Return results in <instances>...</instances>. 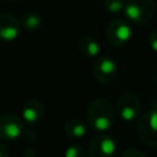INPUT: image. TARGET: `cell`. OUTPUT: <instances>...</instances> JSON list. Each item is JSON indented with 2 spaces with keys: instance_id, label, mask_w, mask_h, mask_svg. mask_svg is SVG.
<instances>
[{
  "instance_id": "7",
  "label": "cell",
  "mask_w": 157,
  "mask_h": 157,
  "mask_svg": "<svg viewBox=\"0 0 157 157\" xmlns=\"http://www.w3.org/2000/svg\"><path fill=\"white\" fill-rule=\"evenodd\" d=\"M23 130V120L18 115L12 113H5L0 115V140H16L22 135Z\"/></svg>"
},
{
  "instance_id": "14",
  "label": "cell",
  "mask_w": 157,
  "mask_h": 157,
  "mask_svg": "<svg viewBox=\"0 0 157 157\" xmlns=\"http://www.w3.org/2000/svg\"><path fill=\"white\" fill-rule=\"evenodd\" d=\"M125 4V0H103L104 9L110 13H119L124 11Z\"/></svg>"
},
{
  "instance_id": "6",
  "label": "cell",
  "mask_w": 157,
  "mask_h": 157,
  "mask_svg": "<svg viewBox=\"0 0 157 157\" xmlns=\"http://www.w3.org/2000/svg\"><path fill=\"white\" fill-rule=\"evenodd\" d=\"M92 72L94 78L103 83V85H109L115 81L118 76V66L117 63L109 58V56H98L92 66Z\"/></svg>"
},
{
  "instance_id": "16",
  "label": "cell",
  "mask_w": 157,
  "mask_h": 157,
  "mask_svg": "<svg viewBox=\"0 0 157 157\" xmlns=\"http://www.w3.org/2000/svg\"><path fill=\"white\" fill-rule=\"evenodd\" d=\"M120 157H147V156L137 148H126V150H124V152L121 153Z\"/></svg>"
},
{
  "instance_id": "4",
  "label": "cell",
  "mask_w": 157,
  "mask_h": 157,
  "mask_svg": "<svg viewBox=\"0 0 157 157\" xmlns=\"http://www.w3.org/2000/svg\"><path fill=\"white\" fill-rule=\"evenodd\" d=\"M115 112L117 115L125 123L135 121L140 118L141 114V102L139 97L134 93L125 92L121 93L115 103Z\"/></svg>"
},
{
  "instance_id": "1",
  "label": "cell",
  "mask_w": 157,
  "mask_h": 157,
  "mask_svg": "<svg viewBox=\"0 0 157 157\" xmlns=\"http://www.w3.org/2000/svg\"><path fill=\"white\" fill-rule=\"evenodd\" d=\"M117 119V112L113 104L104 98L94 99L87 110L88 126L97 132H107L112 129Z\"/></svg>"
},
{
  "instance_id": "13",
  "label": "cell",
  "mask_w": 157,
  "mask_h": 157,
  "mask_svg": "<svg viewBox=\"0 0 157 157\" xmlns=\"http://www.w3.org/2000/svg\"><path fill=\"white\" fill-rule=\"evenodd\" d=\"M42 22H43V20H42L40 13H38L36 11H27L20 18L21 28H25L27 31H34V29L39 28L42 26Z\"/></svg>"
},
{
  "instance_id": "9",
  "label": "cell",
  "mask_w": 157,
  "mask_h": 157,
  "mask_svg": "<svg viewBox=\"0 0 157 157\" xmlns=\"http://www.w3.org/2000/svg\"><path fill=\"white\" fill-rule=\"evenodd\" d=\"M20 21L9 12H0V40L11 42L20 34Z\"/></svg>"
},
{
  "instance_id": "10",
  "label": "cell",
  "mask_w": 157,
  "mask_h": 157,
  "mask_svg": "<svg viewBox=\"0 0 157 157\" xmlns=\"http://www.w3.org/2000/svg\"><path fill=\"white\" fill-rule=\"evenodd\" d=\"M22 120L27 124H38L44 115V107L37 99H29L22 108Z\"/></svg>"
},
{
  "instance_id": "8",
  "label": "cell",
  "mask_w": 157,
  "mask_h": 157,
  "mask_svg": "<svg viewBox=\"0 0 157 157\" xmlns=\"http://www.w3.org/2000/svg\"><path fill=\"white\" fill-rule=\"evenodd\" d=\"M117 151V142L113 136L101 132L94 136L88 145L90 157H113Z\"/></svg>"
},
{
  "instance_id": "15",
  "label": "cell",
  "mask_w": 157,
  "mask_h": 157,
  "mask_svg": "<svg viewBox=\"0 0 157 157\" xmlns=\"http://www.w3.org/2000/svg\"><path fill=\"white\" fill-rule=\"evenodd\" d=\"M87 152L83 148V146L78 145V144H74L70 145L66 150H65V157H86Z\"/></svg>"
},
{
  "instance_id": "5",
  "label": "cell",
  "mask_w": 157,
  "mask_h": 157,
  "mask_svg": "<svg viewBox=\"0 0 157 157\" xmlns=\"http://www.w3.org/2000/svg\"><path fill=\"white\" fill-rule=\"evenodd\" d=\"M131 27L128 22L120 18L112 20L105 28L107 40L114 47H123L131 39Z\"/></svg>"
},
{
  "instance_id": "17",
  "label": "cell",
  "mask_w": 157,
  "mask_h": 157,
  "mask_svg": "<svg viewBox=\"0 0 157 157\" xmlns=\"http://www.w3.org/2000/svg\"><path fill=\"white\" fill-rule=\"evenodd\" d=\"M147 42H148V45H150L151 50L155 52V53H157V29L152 31V32L148 34Z\"/></svg>"
},
{
  "instance_id": "20",
  "label": "cell",
  "mask_w": 157,
  "mask_h": 157,
  "mask_svg": "<svg viewBox=\"0 0 157 157\" xmlns=\"http://www.w3.org/2000/svg\"><path fill=\"white\" fill-rule=\"evenodd\" d=\"M155 80H156V83H157V72H156V76H155Z\"/></svg>"
},
{
  "instance_id": "2",
  "label": "cell",
  "mask_w": 157,
  "mask_h": 157,
  "mask_svg": "<svg viewBox=\"0 0 157 157\" xmlns=\"http://www.w3.org/2000/svg\"><path fill=\"white\" fill-rule=\"evenodd\" d=\"M157 11L155 0H129L125 4V17L134 25H144L153 18Z\"/></svg>"
},
{
  "instance_id": "11",
  "label": "cell",
  "mask_w": 157,
  "mask_h": 157,
  "mask_svg": "<svg viewBox=\"0 0 157 157\" xmlns=\"http://www.w3.org/2000/svg\"><path fill=\"white\" fill-rule=\"evenodd\" d=\"M64 131L71 139H80V137H82V136L86 135L87 125L81 119L72 118V119H70V120H67L65 123Z\"/></svg>"
},
{
  "instance_id": "19",
  "label": "cell",
  "mask_w": 157,
  "mask_h": 157,
  "mask_svg": "<svg viewBox=\"0 0 157 157\" xmlns=\"http://www.w3.org/2000/svg\"><path fill=\"white\" fill-rule=\"evenodd\" d=\"M6 1H9V2H17V1H20V0H6Z\"/></svg>"
},
{
  "instance_id": "18",
  "label": "cell",
  "mask_w": 157,
  "mask_h": 157,
  "mask_svg": "<svg viewBox=\"0 0 157 157\" xmlns=\"http://www.w3.org/2000/svg\"><path fill=\"white\" fill-rule=\"evenodd\" d=\"M0 157H10L7 148L2 144H0Z\"/></svg>"
},
{
  "instance_id": "3",
  "label": "cell",
  "mask_w": 157,
  "mask_h": 157,
  "mask_svg": "<svg viewBox=\"0 0 157 157\" xmlns=\"http://www.w3.org/2000/svg\"><path fill=\"white\" fill-rule=\"evenodd\" d=\"M140 140L151 147H157V107H152L140 115L137 123Z\"/></svg>"
},
{
  "instance_id": "12",
  "label": "cell",
  "mask_w": 157,
  "mask_h": 157,
  "mask_svg": "<svg viewBox=\"0 0 157 157\" xmlns=\"http://www.w3.org/2000/svg\"><path fill=\"white\" fill-rule=\"evenodd\" d=\"M78 52L86 58H97L101 52V47L92 37H83L78 42Z\"/></svg>"
}]
</instances>
